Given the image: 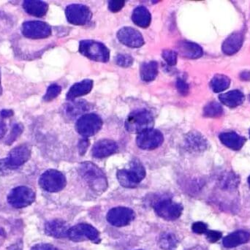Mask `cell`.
<instances>
[{
    "label": "cell",
    "mask_w": 250,
    "mask_h": 250,
    "mask_svg": "<svg viewBox=\"0 0 250 250\" xmlns=\"http://www.w3.org/2000/svg\"><path fill=\"white\" fill-rule=\"evenodd\" d=\"M88 146H89V141H88L87 138H85V139L80 141V144H79V151H80L81 154H83L86 152Z\"/></svg>",
    "instance_id": "60d3db41"
},
{
    "label": "cell",
    "mask_w": 250,
    "mask_h": 250,
    "mask_svg": "<svg viewBox=\"0 0 250 250\" xmlns=\"http://www.w3.org/2000/svg\"><path fill=\"white\" fill-rule=\"evenodd\" d=\"M66 185L67 180L64 175L54 169L44 172L39 179L40 187L47 192H60L65 188Z\"/></svg>",
    "instance_id": "8992f818"
},
{
    "label": "cell",
    "mask_w": 250,
    "mask_h": 250,
    "mask_svg": "<svg viewBox=\"0 0 250 250\" xmlns=\"http://www.w3.org/2000/svg\"><path fill=\"white\" fill-rule=\"evenodd\" d=\"M93 88V82L89 79L82 81L71 86L66 95L67 101H73L76 98L87 95Z\"/></svg>",
    "instance_id": "d6986e66"
},
{
    "label": "cell",
    "mask_w": 250,
    "mask_h": 250,
    "mask_svg": "<svg viewBox=\"0 0 250 250\" xmlns=\"http://www.w3.org/2000/svg\"><path fill=\"white\" fill-rule=\"evenodd\" d=\"M154 120L152 114L146 109L136 110L129 114L125 122V127L132 133H141L152 129Z\"/></svg>",
    "instance_id": "277c9868"
},
{
    "label": "cell",
    "mask_w": 250,
    "mask_h": 250,
    "mask_svg": "<svg viewBox=\"0 0 250 250\" xmlns=\"http://www.w3.org/2000/svg\"><path fill=\"white\" fill-rule=\"evenodd\" d=\"M67 238L75 242L90 241L93 243L98 244L101 241L99 231L92 225L86 223H81L70 228Z\"/></svg>",
    "instance_id": "52a82bcc"
},
{
    "label": "cell",
    "mask_w": 250,
    "mask_h": 250,
    "mask_svg": "<svg viewBox=\"0 0 250 250\" xmlns=\"http://www.w3.org/2000/svg\"><path fill=\"white\" fill-rule=\"evenodd\" d=\"M250 240V233L246 230H236L223 239V244L225 248H233L248 243Z\"/></svg>",
    "instance_id": "44dd1931"
},
{
    "label": "cell",
    "mask_w": 250,
    "mask_h": 250,
    "mask_svg": "<svg viewBox=\"0 0 250 250\" xmlns=\"http://www.w3.org/2000/svg\"><path fill=\"white\" fill-rule=\"evenodd\" d=\"M23 8L26 13L35 17L41 18L45 16L48 5L45 1L38 0H26L23 1Z\"/></svg>",
    "instance_id": "603a6c76"
},
{
    "label": "cell",
    "mask_w": 250,
    "mask_h": 250,
    "mask_svg": "<svg viewBox=\"0 0 250 250\" xmlns=\"http://www.w3.org/2000/svg\"></svg>",
    "instance_id": "c3c4849f"
},
{
    "label": "cell",
    "mask_w": 250,
    "mask_h": 250,
    "mask_svg": "<svg viewBox=\"0 0 250 250\" xmlns=\"http://www.w3.org/2000/svg\"><path fill=\"white\" fill-rule=\"evenodd\" d=\"M154 209L159 217L167 221H173L182 215L183 207L172 200L163 199L155 203Z\"/></svg>",
    "instance_id": "30bf717a"
},
{
    "label": "cell",
    "mask_w": 250,
    "mask_h": 250,
    "mask_svg": "<svg viewBox=\"0 0 250 250\" xmlns=\"http://www.w3.org/2000/svg\"><path fill=\"white\" fill-rule=\"evenodd\" d=\"M132 20L137 26L147 28L151 23V13L146 7L138 6L132 12Z\"/></svg>",
    "instance_id": "d4e9b609"
},
{
    "label": "cell",
    "mask_w": 250,
    "mask_h": 250,
    "mask_svg": "<svg viewBox=\"0 0 250 250\" xmlns=\"http://www.w3.org/2000/svg\"><path fill=\"white\" fill-rule=\"evenodd\" d=\"M79 173L91 190L95 193H103L108 188L106 176L94 163L90 162L82 163L79 167Z\"/></svg>",
    "instance_id": "6da1fadb"
},
{
    "label": "cell",
    "mask_w": 250,
    "mask_h": 250,
    "mask_svg": "<svg viewBox=\"0 0 250 250\" xmlns=\"http://www.w3.org/2000/svg\"><path fill=\"white\" fill-rule=\"evenodd\" d=\"M65 15L69 23L77 26L86 24L92 19L90 9L82 4H72L67 6Z\"/></svg>",
    "instance_id": "7c38bea8"
},
{
    "label": "cell",
    "mask_w": 250,
    "mask_h": 250,
    "mask_svg": "<svg viewBox=\"0 0 250 250\" xmlns=\"http://www.w3.org/2000/svg\"><path fill=\"white\" fill-rule=\"evenodd\" d=\"M163 58L169 65H176L177 63V53L171 50H165L163 52Z\"/></svg>",
    "instance_id": "836d02e7"
},
{
    "label": "cell",
    "mask_w": 250,
    "mask_h": 250,
    "mask_svg": "<svg viewBox=\"0 0 250 250\" xmlns=\"http://www.w3.org/2000/svg\"><path fill=\"white\" fill-rule=\"evenodd\" d=\"M31 250H58L57 248L50 244L41 243L37 244L32 247Z\"/></svg>",
    "instance_id": "ab89813d"
},
{
    "label": "cell",
    "mask_w": 250,
    "mask_h": 250,
    "mask_svg": "<svg viewBox=\"0 0 250 250\" xmlns=\"http://www.w3.org/2000/svg\"><path fill=\"white\" fill-rule=\"evenodd\" d=\"M31 157V148L27 144L18 146L11 150L7 158L0 160V175L23 166Z\"/></svg>",
    "instance_id": "7a4b0ae2"
},
{
    "label": "cell",
    "mask_w": 250,
    "mask_h": 250,
    "mask_svg": "<svg viewBox=\"0 0 250 250\" xmlns=\"http://www.w3.org/2000/svg\"><path fill=\"white\" fill-rule=\"evenodd\" d=\"M2 94V87H1V75H0V95Z\"/></svg>",
    "instance_id": "bcb514c9"
},
{
    "label": "cell",
    "mask_w": 250,
    "mask_h": 250,
    "mask_svg": "<svg viewBox=\"0 0 250 250\" xmlns=\"http://www.w3.org/2000/svg\"><path fill=\"white\" fill-rule=\"evenodd\" d=\"M220 140L223 144L230 149L238 151L245 145L246 138L235 132H223L220 135Z\"/></svg>",
    "instance_id": "ffe728a7"
},
{
    "label": "cell",
    "mask_w": 250,
    "mask_h": 250,
    "mask_svg": "<svg viewBox=\"0 0 250 250\" xmlns=\"http://www.w3.org/2000/svg\"><path fill=\"white\" fill-rule=\"evenodd\" d=\"M243 42L244 34L240 32H234L224 41L222 49L227 55H233L240 50Z\"/></svg>",
    "instance_id": "ac0fdd59"
},
{
    "label": "cell",
    "mask_w": 250,
    "mask_h": 250,
    "mask_svg": "<svg viewBox=\"0 0 250 250\" xmlns=\"http://www.w3.org/2000/svg\"><path fill=\"white\" fill-rule=\"evenodd\" d=\"M192 230L197 234H204L208 231V226L203 222H197L192 225Z\"/></svg>",
    "instance_id": "d590c367"
},
{
    "label": "cell",
    "mask_w": 250,
    "mask_h": 250,
    "mask_svg": "<svg viewBox=\"0 0 250 250\" xmlns=\"http://www.w3.org/2000/svg\"><path fill=\"white\" fill-rule=\"evenodd\" d=\"M176 88H177L179 93L182 94V95H186L189 92V86L182 79H178L177 82H176Z\"/></svg>",
    "instance_id": "f35d334b"
},
{
    "label": "cell",
    "mask_w": 250,
    "mask_h": 250,
    "mask_svg": "<svg viewBox=\"0 0 250 250\" xmlns=\"http://www.w3.org/2000/svg\"><path fill=\"white\" fill-rule=\"evenodd\" d=\"M23 127L22 125H15L13 126V129H12L11 132H10V135L7 138V141H6V144L10 145L13 144L19 136L23 132Z\"/></svg>",
    "instance_id": "d6a6232c"
},
{
    "label": "cell",
    "mask_w": 250,
    "mask_h": 250,
    "mask_svg": "<svg viewBox=\"0 0 250 250\" xmlns=\"http://www.w3.org/2000/svg\"><path fill=\"white\" fill-rule=\"evenodd\" d=\"M86 105L84 104H75L74 105H70L66 108V113L68 117L71 118L77 117L80 115L83 111H86Z\"/></svg>",
    "instance_id": "1f68e13d"
},
{
    "label": "cell",
    "mask_w": 250,
    "mask_h": 250,
    "mask_svg": "<svg viewBox=\"0 0 250 250\" xmlns=\"http://www.w3.org/2000/svg\"><path fill=\"white\" fill-rule=\"evenodd\" d=\"M61 92V86L57 84H51V86H48L46 93L44 95L43 100L45 102L52 101L53 100L55 99L60 95Z\"/></svg>",
    "instance_id": "4dcf8cb0"
},
{
    "label": "cell",
    "mask_w": 250,
    "mask_h": 250,
    "mask_svg": "<svg viewBox=\"0 0 250 250\" xmlns=\"http://www.w3.org/2000/svg\"><path fill=\"white\" fill-rule=\"evenodd\" d=\"M103 126V120L95 114H86L82 116L76 122L78 133L84 138L93 136L98 133Z\"/></svg>",
    "instance_id": "ba28073f"
},
{
    "label": "cell",
    "mask_w": 250,
    "mask_h": 250,
    "mask_svg": "<svg viewBox=\"0 0 250 250\" xmlns=\"http://www.w3.org/2000/svg\"><path fill=\"white\" fill-rule=\"evenodd\" d=\"M178 50L182 57L188 59H198L204 54L202 48L195 42L182 41L178 45Z\"/></svg>",
    "instance_id": "7402d4cb"
},
{
    "label": "cell",
    "mask_w": 250,
    "mask_h": 250,
    "mask_svg": "<svg viewBox=\"0 0 250 250\" xmlns=\"http://www.w3.org/2000/svg\"><path fill=\"white\" fill-rule=\"evenodd\" d=\"M21 32L29 39H44L51 35V27L45 22L29 21L22 24Z\"/></svg>",
    "instance_id": "8fae6325"
},
{
    "label": "cell",
    "mask_w": 250,
    "mask_h": 250,
    "mask_svg": "<svg viewBox=\"0 0 250 250\" xmlns=\"http://www.w3.org/2000/svg\"><path fill=\"white\" fill-rule=\"evenodd\" d=\"M222 104L230 108H236L239 105H242L245 100V96L241 91L233 90L222 94L219 97Z\"/></svg>",
    "instance_id": "cb8c5ba5"
},
{
    "label": "cell",
    "mask_w": 250,
    "mask_h": 250,
    "mask_svg": "<svg viewBox=\"0 0 250 250\" xmlns=\"http://www.w3.org/2000/svg\"><path fill=\"white\" fill-rule=\"evenodd\" d=\"M120 42L129 48H140L144 44V39L139 31L132 27L122 28L117 32Z\"/></svg>",
    "instance_id": "9a60e30c"
},
{
    "label": "cell",
    "mask_w": 250,
    "mask_h": 250,
    "mask_svg": "<svg viewBox=\"0 0 250 250\" xmlns=\"http://www.w3.org/2000/svg\"><path fill=\"white\" fill-rule=\"evenodd\" d=\"M7 132V126L3 119L0 117V138H3Z\"/></svg>",
    "instance_id": "b9f144b4"
},
{
    "label": "cell",
    "mask_w": 250,
    "mask_h": 250,
    "mask_svg": "<svg viewBox=\"0 0 250 250\" xmlns=\"http://www.w3.org/2000/svg\"><path fill=\"white\" fill-rule=\"evenodd\" d=\"M146 176V170L141 162L133 160L127 169L119 170L117 173L118 182L125 188H135Z\"/></svg>",
    "instance_id": "3957f363"
},
{
    "label": "cell",
    "mask_w": 250,
    "mask_h": 250,
    "mask_svg": "<svg viewBox=\"0 0 250 250\" xmlns=\"http://www.w3.org/2000/svg\"><path fill=\"white\" fill-rule=\"evenodd\" d=\"M7 250H22L19 248L17 245H11V246L8 247L7 248Z\"/></svg>",
    "instance_id": "f6af8a7d"
},
{
    "label": "cell",
    "mask_w": 250,
    "mask_h": 250,
    "mask_svg": "<svg viewBox=\"0 0 250 250\" xmlns=\"http://www.w3.org/2000/svg\"><path fill=\"white\" fill-rule=\"evenodd\" d=\"M79 52L89 60L100 62H107L110 58L108 48L102 42L93 40L81 41Z\"/></svg>",
    "instance_id": "5b68a950"
},
{
    "label": "cell",
    "mask_w": 250,
    "mask_h": 250,
    "mask_svg": "<svg viewBox=\"0 0 250 250\" xmlns=\"http://www.w3.org/2000/svg\"><path fill=\"white\" fill-rule=\"evenodd\" d=\"M14 113L12 110L10 109H3L2 111L0 112V117L2 119L9 118V117L13 116Z\"/></svg>",
    "instance_id": "7bdbcfd3"
},
{
    "label": "cell",
    "mask_w": 250,
    "mask_h": 250,
    "mask_svg": "<svg viewBox=\"0 0 250 250\" xmlns=\"http://www.w3.org/2000/svg\"><path fill=\"white\" fill-rule=\"evenodd\" d=\"M135 214L133 210L127 207H118L111 208L107 214V221L115 227H125L130 224Z\"/></svg>",
    "instance_id": "5bb4252c"
},
{
    "label": "cell",
    "mask_w": 250,
    "mask_h": 250,
    "mask_svg": "<svg viewBox=\"0 0 250 250\" xmlns=\"http://www.w3.org/2000/svg\"><path fill=\"white\" fill-rule=\"evenodd\" d=\"M230 80L228 76L225 75L218 74L216 75L212 79H211L210 86L211 89L215 93L223 92L226 90L230 86Z\"/></svg>",
    "instance_id": "83f0119b"
},
{
    "label": "cell",
    "mask_w": 250,
    "mask_h": 250,
    "mask_svg": "<svg viewBox=\"0 0 250 250\" xmlns=\"http://www.w3.org/2000/svg\"><path fill=\"white\" fill-rule=\"evenodd\" d=\"M6 237V233L4 231V229H1L0 228V244L2 243L4 239H5Z\"/></svg>",
    "instance_id": "ee69618b"
},
{
    "label": "cell",
    "mask_w": 250,
    "mask_h": 250,
    "mask_svg": "<svg viewBox=\"0 0 250 250\" xmlns=\"http://www.w3.org/2000/svg\"><path fill=\"white\" fill-rule=\"evenodd\" d=\"M158 244L162 250H173L177 246L178 240L173 233H164L160 235Z\"/></svg>",
    "instance_id": "f1b7e54d"
},
{
    "label": "cell",
    "mask_w": 250,
    "mask_h": 250,
    "mask_svg": "<svg viewBox=\"0 0 250 250\" xmlns=\"http://www.w3.org/2000/svg\"><path fill=\"white\" fill-rule=\"evenodd\" d=\"M186 146L191 151H204L207 148V141L199 132H192L187 136Z\"/></svg>",
    "instance_id": "484cf974"
},
{
    "label": "cell",
    "mask_w": 250,
    "mask_h": 250,
    "mask_svg": "<svg viewBox=\"0 0 250 250\" xmlns=\"http://www.w3.org/2000/svg\"><path fill=\"white\" fill-rule=\"evenodd\" d=\"M70 229V226L65 221L56 219L45 223V233L56 239H64L68 236Z\"/></svg>",
    "instance_id": "e0dca14e"
},
{
    "label": "cell",
    "mask_w": 250,
    "mask_h": 250,
    "mask_svg": "<svg viewBox=\"0 0 250 250\" xmlns=\"http://www.w3.org/2000/svg\"><path fill=\"white\" fill-rule=\"evenodd\" d=\"M118 145L115 141L109 139L100 140L92 148V155L98 159L105 158L118 151Z\"/></svg>",
    "instance_id": "2e32d148"
},
{
    "label": "cell",
    "mask_w": 250,
    "mask_h": 250,
    "mask_svg": "<svg viewBox=\"0 0 250 250\" xmlns=\"http://www.w3.org/2000/svg\"><path fill=\"white\" fill-rule=\"evenodd\" d=\"M163 133L153 128L138 134L136 138L137 146L144 150L155 149L163 144Z\"/></svg>",
    "instance_id": "4fadbf2b"
},
{
    "label": "cell",
    "mask_w": 250,
    "mask_h": 250,
    "mask_svg": "<svg viewBox=\"0 0 250 250\" xmlns=\"http://www.w3.org/2000/svg\"><path fill=\"white\" fill-rule=\"evenodd\" d=\"M125 1H117V0H113L109 1L108 2V9L111 10L112 13H117L123 9L125 5Z\"/></svg>",
    "instance_id": "74e56055"
},
{
    "label": "cell",
    "mask_w": 250,
    "mask_h": 250,
    "mask_svg": "<svg viewBox=\"0 0 250 250\" xmlns=\"http://www.w3.org/2000/svg\"><path fill=\"white\" fill-rule=\"evenodd\" d=\"M205 234L207 235V240L211 243H215V242H218L223 236V233L221 232L217 231V230H208Z\"/></svg>",
    "instance_id": "8d00e7d4"
},
{
    "label": "cell",
    "mask_w": 250,
    "mask_h": 250,
    "mask_svg": "<svg viewBox=\"0 0 250 250\" xmlns=\"http://www.w3.org/2000/svg\"><path fill=\"white\" fill-rule=\"evenodd\" d=\"M35 193L32 189L26 186L17 187L10 191L7 201L12 207L16 208H25L33 204Z\"/></svg>",
    "instance_id": "9c48e42d"
},
{
    "label": "cell",
    "mask_w": 250,
    "mask_h": 250,
    "mask_svg": "<svg viewBox=\"0 0 250 250\" xmlns=\"http://www.w3.org/2000/svg\"><path fill=\"white\" fill-rule=\"evenodd\" d=\"M140 74L144 82H150L154 81L158 74V64L157 62L151 61L143 63L140 69Z\"/></svg>",
    "instance_id": "4316f807"
},
{
    "label": "cell",
    "mask_w": 250,
    "mask_h": 250,
    "mask_svg": "<svg viewBox=\"0 0 250 250\" xmlns=\"http://www.w3.org/2000/svg\"><path fill=\"white\" fill-rule=\"evenodd\" d=\"M116 62L119 66L123 67H128L132 65L133 62V59L131 56L127 54H120L116 59Z\"/></svg>",
    "instance_id": "e575fe53"
},
{
    "label": "cell",
    "mask_w": 250,
    "mask_h": 250,
    "mask_svg": "<svg viewBox=\"0 0 250 250\" xmlns=\"http://www.w3.org/2000/svg\"><path fill=\"white\" fill-rule=\"evenodd\" d=\"M248 184H249L250 188V176H249V178H248Z\"/></svg>",
    "instance_id": "7dc6e473"
},
{
    "label": "cell",
    "mask_w": 250,
    "mask_h": 250,
    "mask_svg": "<svg viewBox=\"0 0 250 250\" xmlns=\"http://www.w3.org/2000/svg\"><path fill=\"white\" fill-rule=\"evenodd\" d=\"M223 114V108L218 103L211 102L207 104L204 109V116L208 118H217Z\"/></svg>",
    "instance_id": "f546056e"
}]
</instances>
